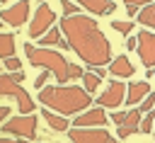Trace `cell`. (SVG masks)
<instances>
[{"label": "cell", "mask_w": 155, "mask_h": 143, "mask_svg": "<svg viewBox=\"0 0 155 143\" xmlns=\"http://www.w3.org/2000/svg\"><path fill=\"white\" fill-rule=\"evenodd\" d=\"M99 85H102V78H99L94 70H90V73H85V75H82V87H85L90 95H92V92H97V87H99Z\"/></svg>", "instance_id": "obj_20"}, {"label": "cell", "mask_w": 155, "mask_h": 143, "mask_svg": "<svg viewBox=\"0 0 155 143\" xmlns=\"http://www.w3.org/2000/svg\"><path fill=\"white\" fill-rule=\"evenodd\" d=\"M41 116H44V121H46L53 131H68V128H70V121H68L65 116H61V114H56V111H51V109H46V107H44Z\"/></svg>", "instance_id": "obj_16"}, {"label": "cell", "mask_w": 155, "mask_h": 143, "mask_svg": "<svg viewBox=\"0 0 155 143\" xmlns=\"http://www.w3.org/2000/svg\"><path fill=\"white\" fill-rule=\"evenodd\" d=\"M0 95L2 97H12L17 104H19V111L22 114H31L34 111V99L29 97V92L19 85V82H15L12 80V75H2L0 73Z\"/></svg>", "instance_id": "obj_4"}, {"label": "cell", "mask_w": 155, "mask_h": 143, "mask_svg": "<svg viewBox=\"0 0 155 143\" xmlns=\"http://www.w3.org/2000/svg\"><path fill=\"white\" fill-rule=\"evenodd\" d=\"M12 80H15V82H22V80H24V73H22V70L12 73Z\"/></svg>", "instance_id": "obj_33"}, {"label": "cell", "mask_w": 155, "mask_h": 143, "mask_svg": "<svg viewBox=\"0 0 155 143\" xmlns=\"http://www.w3.org/2000/svg\"><path fill=\"white\" fill-rule=\"evenodd\" d=\"M80 7L102 17V15H111L116 10V2H111V0H80Z\"/></svg>", "instance_id": "obj_15"}, {"label": "cell", "mask_w": 155, "mask_h": 143, "mask_svg": "<svg viewBox=\"0 0 155 143\" xmlns=\"http://www.w3.org/2000/svg\"><path fill=\"white\" fill-rule=\"evenodd\" d=\"M41 2H48V0H41Z\"/></svg>", "instance_id": "obj_35"}, {"label": "cell", "mask_w": 155, "mask_h": 143, "mask_svg": "<svg viewBox=\"0 0 155 143\" xmlns=\"http://www.w3.org/2000/svg\"><path fill=\"white\" fill-rule=\"evenodd\" d=\"M24 53L29 58V63L34 68H41V70H48L61 85L68 82V68L70 63L65 61V56L61 51H53V48H46V46H34V44H24Z\"/></svg>", "instance_id": "obj_3"}, {"label": "cell", "mask_w": 155, "mask_h": 143, "mask_svg": "<svg viewBox=\"0 0 155 143\" xmlns=\"http://www.w3.org/2000/svg\"><path fill=\"white\" fill-rule=\"evenodd\" d=\"M39 102L61 116H78L90 109L92 97L80 85H46L39 90Z\"/></svg>", "instance_id": "obj_2"}, {"label": "cell", "mask_w": 155, "mask_h": 143, "mask_svg": "<svg viewBox=\"0 0 155 143\" xmlns=\"http://www.w3.org/2000/svg\"><path fill=\"white\" fill-rule=\"evenodd\" d=\"M0 143H27V138H17V141H12V138H7V136H0Z\"/></svg>", "instance_id": "obj_32"}, {"label": "cell", "mask_w": 155, "mask_h": 143, "mask_svg": "<svg viewBox=\"0 0 155 143\" xmlns=\"http://www.w3.org/2000/svg\"><path fill=\"white\" fill-rule=\"evenodd\" d=\"M36 116H31V114H22V116H12V119H7L2 126H0V131L2 133H10V136H17V138H34L36 136Z\"/></svg>", "instance_id": "obj_5"}, {"label": "cell", "mask_w": 155, "mask_h": 143, "mask_svg": "<svg viewBox=\"0 0 155 143\" xmlns=\"http://www.w3.org/2000/svg\"><path fill=\"white\" fill-rule=\"evenodd\" d=\"M107 124V114L102 107H90L87 111L78 114L73 121V128H102Z\"/></svg>", "instance_id": "obj_10"}, {"label": "cell", "mask_w": 155, "mask_h": 143, "mask_svg": "<svg viewBox=\"0 0 155 143\" xmlns=\"http://www.w3.org/2000/svg\"><path fill=\"white\" fill-rule=\"evenodd\" d=\"M39 46H61V48H68V41L61 39V29H58V27H51V29L39 39Z\"/></svg>", "instance_id": "obj_17"}, {"label": "cell", "mask_w": 155, "mask_h": 143, "mask_svg": "<svg viewBox=\"0 0 155 143\" xmlns=\"http://www.w3.org/2000/svg\"><path fill=\"white\" fill-rule=\"evenodd\" d=\"M153 128H155V109H150V111H145V116L140 119V133H153Z\"/></svg>", "instance_id": "obj_21"}, {"label": "cell", "mask_w": 155, "mask_h": 143, "mask_svg": "<svg viewBox=\"0 0 155 143\" xmlns=\"http://www.w3.org/2000/svg\"><path fill=\"white\" fill-rule=\"evenodd\" d=\"M150 2H155V0H124V5H128V7H145Z\"/></svg>", "instance_id": "obj_28"}, {"label": "cell", "mask_w": 155, "mask_h": 143, "mask_svg": "<svg viewBox=\"0 0 155 143\" xmlns=\"http://www.w3.org/2000/svg\"><path fill=\"white\" fill-rule=\"evenodd\" d=\"M150 95V85H148V80H140V82H131V85H126V102L124 104H128V107H138L145 97Z\"/></svg>", "instance_id": "obj_12"}, {"label": "cell", "mask_w": 155, "mask_h": 143, "mask_svg": "<svg viewBox=\"0 0 155 143\" xmlns=\"http://www.w3.org/2000/svg\"><path fill=\"white\" fill-rule=\"evenodd\" d=\"M0 2H7V0H0Z\"/></svg>", "instance_id": "obj_36"}, {"label": "cell", "mask_w": 155, "mask_h": 143, "mask_svg": "<svg viewBox=\"0 0 155 143\" xmlns=\"http://www.w3.org/2000/svg\"><path fill=\"white\" fill-rule=\"evenodd\" d=\"M136 10H138V7H126V12H128V17H136Z\"/></svg>", "instance_id": "obj_34"}, {"label": "cell", "mask_w": 155, "mask_h": 143, "mask_svg": "<svg viewBox=\"0 0 155 143\" xmlns=\"http://www.w3.org/2000/svg\"><path fill=\"white\" fill-rule=\"evenodd\" d=\"M140 119H143V114L138 111V107L136 109H131L128 114H126V119L116 126V133H119V138H128L131 133H136L138 128H140Z\"/></svg>", "instance_id": "obj_13"}, {"label": "cell", "mask_w": 155, "mask_h": 143, "mask_svg": "<svg viewBox=\"0 0 155 143\" xmlns=\"http://www.w3.org/2000/svg\"><path fill=\"white\" fill-rule=\"evenodd\" d=\"M19 65H22V63H19V58H17V56H12V58H5V68H7V70L17 73V70H19Z\"/></svg>", "instance_id": "obj_27"}, {"label": "cell", "mask_w": 155, "mask_h": 143, "mask_svg": "<svg viewBox=\"0 0 155 143\" xmlns=\"http://www.w3.org/2000/svg\"><path fill=\"white\" fill-rule=\"evenodd\" d=\"M27 17H29V0H19V2L0 10V19L7 22L10 27H22L27 22Z\"/></svg>", "instance_id": "obj_11"}, {"label": "cell", "mask_w": 155, "mask_h": 143, "mask_svg": "<svg viewBox=\"0 0 155 143\" xmlns=\"http://www.w3.org/2000/svg\"><path fill=\"white\" fill-rule=\"evenodd\" d=\"M7 116H10V107H7V104H2V107H0V124H5V119H7Z\"/></svg>", "instance_id": "obj_31"}, {"label": "cell", "mask_w": 155, "mask_h": 143, "mask_svg": "<svg viewBox=\"0 0 155 143\" xmlns=\"http://www.w3.org/2000/svg\"><path fill=\"white\" fill-rule=\"evenodd\" d=\"M126 102V85L121 82V80H111L109 85H107V90L97 97V104L99 107H107V109H116V107H121Z\"/></svg>", "instance_id": "obj_8"}, {"label": "cell", "mask_w": 155, "mask_h": 143, "mask_svg": "<svg viewBox=\"0 0 155 143\" xmlns=\"http://www.w3.org/2000/svg\"><path fill=\"white\" fill-rule=\"evenodd\" d=\"M70 143H116V138L104 128H68Z\"/></svg>", "instance_id": "obj_7"}, {"label": "cell", "mask_w": 155, "mask_h": 143, "mask_svg": "<svg viewBox=\"0 0 155 143\" xmlns=\"http://www.w3.org/2000/svg\"><path fill=\"white\" fill-rule=\"evenodd\" d=\"M15 34H5V32H0V58L5 61V58H12L15 56Z\"/></svg>", "instance_id": "obj_18"}, {"label": "cell", "mask_w": 155, "mask_h": 143, "mask_svg": "<svg viewBox=\"0 0 155 143\" xmlns=\"http://www.w3.org/2000/svg\"><path fill=\"white\" fill-rule=\"evenodd\" d=\"M61 7H63V17H73V15H80V12H78L80 7H78L75 2H70V0H63V5H61Z\"/></svg>", "instance_id": "obj_24"}, {"label": "cell", "mask_w": 155, "mask_h": 143, "mask_svg": "<svg viewBox=\"0 0 155 143\" xmlns=\"http://www.w3.org/2000/svg\"><path fill=\"white\" fill-rule=\"evenodd\" d=\"M138 58H140V63L143 65H148V68H153L155 65V34L153 32H148V29H140L138 32Z\"/></svg>", "instance_id": "obj_9"}, {"label": "cell", "mask_w": 155, "mask_h": 143, "mask_svg": "<svg viewBox=\"0 0 155 143\" xmlns=\"http://www.w3.org/2000/svg\"><path fill=\"white\" fill-rule=\"evenodd\" d=\"M150 109H155V92H150L140 104H138V111L143 114V111H150Z\"/></svg>", "instance_id": "obj_23"}, {"label": "cell", "mask_w": 155, "mask_h": 143, "mask_svg": "<svg viewBox=\"0 0 155 143\" xmlns=\"http://www.w3.org/2000/svg\"><path fill=\"white\" fill-rule=\"evenodd\" d=\"M56 22V12L48 7V2H41L31 17V24H29V36L31 39H41Z\"/></svg>", "instance_id": "obj_6"}, {"label": "cell", "mask_w": 155, "mask_h": 143, "mask_svg": "<svg viewBox=\"0 0 155 143\" xmlns=\"http://www.w3.org/2000/svg\"><path fill=\"white\" fill-rule=\"evenodd\" d=\"M111 29H114L116 34L128 36V34H131V29H133V24H131L128 19H114V22H111Z\"/></svg>", "instance_id": "obj_22"}, {"label": "cell", "mask_w": 155, "mask_h": 143, "mask_svg": "<svg viewBox=\"0 0 155 143\" xmlns=\"http://www.w3.org/2000/svg\"><path fill=\"white\" fill-rule=\"evenodd\" d=\"M109 73L119 80V78H131L133 73H136V65L128 61V56H116V58H111L109 61Z\"/></svg>", "instance_id": "obj_14"}, {"label": "cell", "mask_w": 155, "mask_h": 143, "mask_svg": "<svg viewBox=\"0 0 155 143\" xmlns=\"http://www.w3.org/2000/svg\"><path fill=\"white\" fill-rule=\"evenodd\" d=\"M48 78H51V73H48V70H41V73L36 75V80H34V87H36V92L46 87V80H48Z\"/></svg>", "instance_id": "obj_25"}, {"label": "cell", "mask_w": 155, "mask_h": 143, "mask_svg": "<svg viewBox=\"0 0 155 143\" xmlns=\"http://www.w3.org/2000/svg\"><path fill=\"white\" fill-rule=\"evenodd\" d=\"M126 114H128V111H116V109H114V114H111V121H114V124L119 126V124H121V121L126 119Z\"/></svg>", "instance_id": "obj_29"}, {"label": "cell", "mask_w": 155, "mask_h": 143, "mask_svg": "<svg viewBox=\"0 0 155 143\" xmlns=\"http://www.w3.org/2000/svg\"><path fill=\"white\" fill-rule=\"evenodd\" d=\"M126 48H128V51H136V48H138V39H136V36H128V39H126Z\"/></svg>", "instance_id": "obj_30"}, {"label": "cell", "mask_w": 155, "mask_h": 143, "mask_svg": "<svg viewBox=\"0 0 155 143\" xmlns=\"http://www.w3.org/2000/svg\"><path fill=\"white\" fill-rule=\"evenodd\" d=\"M138 22H140L143 27H155V2L140 7V12H138Z\"/></svg>", "instance_id": "obj_19"}, {"label": "cell", "mask_w": 155, "mask_h": 143, "mask_svg": "<svg viewBox=\"0 0 155 143\" xmlns=\"http://www.w3.org/2000/svg\"><path fill=\"white\" fill-rule=\"evenodd\" d=\"M82 75H85L82 65H73V63H70V68H68V80H78V78H82Z\"/></svg>", "instance_id": "obj_26"}, {"label": "cell", "mask_w": 155, "mask_h": 143, "mask_svg": "<svg viewBox=\"0 0 155 143\" xmlns=\"http://www.w3.org/2000/svg\"><path fill=\"white\" fill-rule=\"evenodd\" d=\"M61 34L68 41V48L75 51L78 58L92 70L104 68L111 61V44L92 17L85 15L61 17Z\"/></svg>", "instance_id": "obj_1"}]
</instances>
